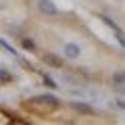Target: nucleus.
<instances>
[{
  "instance_id": "1a4fd4ad",
  "label": "nucleus",
  "mask_w": 125,
  "mask_h": 125,
  "mask_svg": "<svg viewBox=\"0 0 125 125\" xmlns=\"http://www.w3.org/2000/svg\"><path fill=\"white\" fill-rule=\"evenodd\" d=\"M119 106H123V108H125V100H119Z\"/></svg>"
},
{
  "instance_id": "7ed1b4c3",
  "label": "nucleus",
  "mask_w": 125,
  "mask_h": 125,
  "mask_svg": "<svg viewBox=\"0 0 125 125\" xmlns=\"http://www.w3.org/2000/svg\"><path fill=\"white\" fill-rule=\"evenodd\" d=\"M44 61H46V62H50V65H54L56 69H61V67H62V61H61L58 56H54V54H44Z\"/></svg>"
},
{
  "instance_id": "0eeeda50",
  "label": "nucleus",
  "mask_w": 125,
  "mask_h": 125,
  "mask_svg": "<svg viewBox=\"0 0 125 125\" xmlns=\"http://www.w3.org/2000/svg\"><path fill=\"white\" fill-rule=\"evenodd\" d=\"M0 75H2V81H9V79H10V75H9V71H6V69H2V71H0Z\"/></svg>"
},
{
  "instance_id": "f03ea898",
  "label": "nucleus",
  "mask_w": 125,
  "mask_h": 125,
  "mask_svg": "<svg viewBox=\"0 0 125 125\" xmlns=\"http://www.w3.org/2000/svg\"><path fill=\"white\" fill-rule=\"evenodd\" d=\"M65 56H69V58H79V54H81V48L77 44H73V42H69V44H65Z\"/></svg>"
},
{
  "instance_id": "f257e3e1",
  "label": "nucleus",
  "mask_w": 125,
  "mask_h": 125,
  "mask_svg": "<svg viewBox=\"0 0 125 125\" xmlns=\"http://www.w3.org/2000/svg\"><path fill=\"white\" fill-rule=\"evenodd\" d=\"M38 6H40V10L44 15H48V17H56L58 15V9L54 6L52 0H38Z\"/></svg>"
},
{
  "instance_id": "20e7f679",
  "label": "nucleus",
  "mask_w": 125,
  "mask_h": 125,
  "mask_svg": "<svg viewBox=\"0 0 125 125\" xmlns=\"http://www.w3.org/2000/svg\"><path fill=\"white\" fill-rule=\"evenodd\" d=\"M113 81H115L117 85H125V71H115Z\"/></svg>"
},
{
  "instance_id": "423d86ee",
  "label": "nucleus",
  "mask_w": 125,
  "mask_h": 125,
  "mask_svg": "<svg viewBox=\"0 0 125 125\" xmlns=\"http://www.w3.org/2000/svg\"><path fill=\"white\" fill-rule=\"evenodd\" d=\"M44 83L48 85V88H56V85H58V83H54V79H50V77H46V79H44Z\"/></svg>"
},
{
  "instance_id": "39448f33",
  "label": "nucleus",
  "mask_w": 125,
  "mask_h": 125,
  "mask_svg": "<svg viewBox=\"0 0 125 125\" xmlns=\"http://www.w3.org/2000/svg\"><path fill=\"white\" fill-rule=\"evenodd\" d=\"M73 106H75L77 111H83V113H92V106H88V104H83V102H73Z\"/></svg>"
},
{
  "instance_id": "6e6552de",
  "label": "nucleus",
  "mask_w": 125,
  "mask_h": 125,
  "mask_svg": "<svg viewBox=\"0 0 125 125\" xmlns=\"http://www.w3.org/2000/svg\"><path fill=\"white\" fill-rule=\"evenodd\" d=\"M23 46H25V48H29V50H33V42H29V40L23 42Z\"/></svg>"
}]
</instances>
